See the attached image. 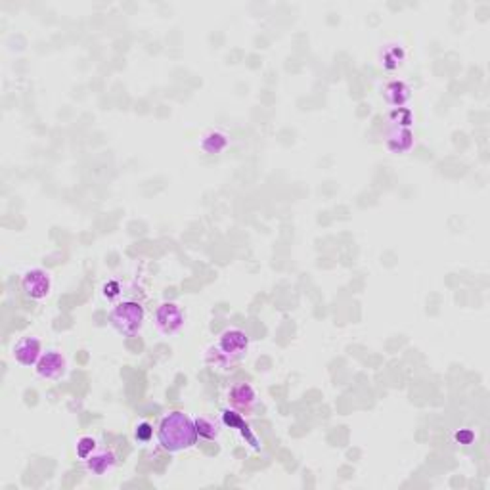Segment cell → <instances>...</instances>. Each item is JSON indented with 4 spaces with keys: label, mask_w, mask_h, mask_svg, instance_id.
Segmentation results:
<instances>
[{
    "label": "cell",
    "mask_w": 490,
    "mask_h": 490,
    "mask_svg": "<svg viewBox=\"0 0 490 490\" xmlns=\"http://www.w3.org/2000/svg\"><path fill=\"white\" fill-rule=\"evenodd\" d=\"M63 368H65V364H63L61 356L50 352V354H46L45 358H42V362L38 364V374L46 375V377H58V375L63 374Z\"/></svg>",
    "instance_id": "5"
},
{
    "label": "cell",
    "mask_w": 490,
    "mask_h": 490,
    "mask_svg": "<svg viewBox=\"0 0 490 490\" xmlns=\"http://www.w3.org/2000/svg\"><path fill=\"white\" fill-rule=\"evenodd\" d=\"M113 320L115 328L119 331H125V333H132L140 328V322H142V308L138 305H132V303H127V305H121L111 316Z\"/></svg>",
    "instance_id": "2"
},
{
    "label": "cell",
    "mask_w": 490,
    "mask_h": 490,
    "mask_svg": "<svg viewBox=\"0 0 490 490\" xmlns=\"http://www.w3.org/2000/svg\"><path fill=\"white\" fill-rule=\"evenodd\" d=\"M23 290L25 293L33 299H42L45 295H48V290H50V280L45 272L40 270H33V272H27V276L23 278Z\"/></svg>",
    "instance_id": "3"
},
{
    "label": "cell",
    "mask_w": 490,
    "mask_h": 490,
    "mask_svg": "<svg viewBox=\"0 0 490 490\" xmlns=\"http://www.w3.org/2000/svg\"><path fill=\"white\" fill-rule=\"evenodd\" d=\"M196 441H198V427L184 413L173 412L161 421L159 443L165 450H184L193 446Z\"/></svg>",
    "instance_id": "1"
},
{
    "label": "cell",
    "mask_w": 490,
    "mask_h": 490,
    "mask_svg": "<svg viewBox=\"0 0 490 490\" xmlns=\"http://www.w3.org/2000/svg\"><path fill=\"white\" fill-rule=\"evenodd\" d=\"M38 349H40V345H38L37 339L25 337V339H22V341L14 347V356L19 360L22 364H25V366H31V364L37 362Z\"/></svg>",
    "instance_id": "4"
}]
</instances>
